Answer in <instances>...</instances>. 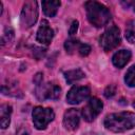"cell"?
<instances>
[{
    "label": "cell",
    "instance_id": "obj_21",
    "mask_svg": "<svg viewBox=\"0 0 135 135\" xmlns=\"http://www.w3.org/2000/svg\"><path fill=\"white\" fill-rule=\"evenodd\" d=\"M115 94H116V86H115L114 84L108 85V86L105 88V90H104V93H103V95H104L107 98H112Z\"/></svg>",
    "mask_w": 135,
    "mask_h": 135
},
{
    "label": "cell",
    "instance_id": "obj_5",
    "mask_svg": "<svg viewBox=\"0 0 135 135\" xmlns=\"http://www.w3.org/2000/svg\"><path fill=\"white\" fill-rule=\"evenodd\" d=\"M38 18V6L36 1H26L22 7L20 21L23 28L33 26Z\"/></svg>",
    "mask_w": 135,
    "mask_h": 135
},
{
    "label": "cell",
    "instance_id": "obj_29",
    "mask_svg": "<svg viewBox=\"0 0 135 135\" xmlns=\"http://www.w3.org/2000/svg\"><path fill=\"white\" fill-rule=\"evenodd\" d=\"M134 135H135V134H134Z\"/></svg>",
    "mask_w": 135,
    "mask_h": 135
},
{
    "label": "cell",
    "instance_id": "obj_3",
    "mask_svg": "<svg viewBox=\"0 0 135 135\" xmlns=\"http://www.w3.org/2000/svg\"><path fill=\"white\" fill-rule=\"evenodd\" d=\"M120 31L116 25L108 27L100 37V45L105 52L117 47L120 44Z\"/></svg>",
    "mask_w": 135,
    "mask_h": 135
},
{
    "label": "cell",
    "instance_id": "obj_13",
    "mask_svg": "<svg viewBox=\"0 0 135 135\" xmlns=\"http://www.w3.org/2000/svg\"><path fill=\"white\" fill-rule=\"evenodd\" d=\"M12 107L9 104H1L0 107V126L2 129H6L11 122Z\"/></svg>",
    "mask_w": 135,
    "mask_h": 135
},
{
    "label": "cell",
    "instance_id": "obj_26",
    "mask_svg": "<svg viewBox=\"0 0 135 135\" xmlns=\"http://www.w3.org/2000/svg\"><path fill=\"white\" fill-rule=\"evenodd\" d=\"M127 5H131V6L133 7L134 12H135V1H132V2H128V3H127Z\"/></svg>",
    "mask_w": 135,
    "mask_h": 135
},
{
    "label": "cell",
    "instance_id": "obj_22",
    "mask_svg": "<svg viewBox=\"0 0 135 135\" xmlns=\"http://www.w3.org/2000/svg\"><path fill=\"white\" fill-rule=\"evenodd\" d=\"M45 52H46L45 49H42V47H34L33 55L35 56V58H37L39 60V59H41L45 55Z\"/></svg>",
    "mask_w": 135,
    "mask_h": 135
},
{
    "label": "cell",
    "instance_id": "obj_15",
    "mask_svg": "<svg viewBox=\"0 0 135 135\" xmlns=\"http://www.w3.org/2000/svg\"><path fill=\"white\" fill-rule=\"evenodd\" d=\"M79 45H80V41L77 39H69L64 42V49L69 54H73L75 51L78 52Z\"/></svg>",
    "mask_w": 135,
    "mask_h": 135
},
{
    "label": "cell",
    "instance_id": "obj_11",
    "mask_svg": "<svg viewBox=\"0 0 135 135\" xmlns=\"http://www.w3.org/2000/svg\"><path fill=\"white\" fill-rule=\"evenodd\" d=\"M131 56H132V54H131V52L129 50H120V51L116 52L113 55L112 62L116 68L121 69L130 61Z\"/></svg>",
    "mask_w": 135,
    "mask_h": 135
},
{
    "label": "cell",
    "instance_id": "obj_4",
    "mask_svg": "<svg viewBox=\"0 0 135 135\" xmlns=\"http://www.w3.org/2000/svg\"><path fill=\"white\" fill-rule=\"evenodd\" d=\"M32 116L35 128L38 130H44L47 127V124L51 121H53L55 117V113L51 108L36 107L33 110Z\"/></svg>",
    "mask_w": 135,
    "mask_h": 135
},
{
    "label": "cell",
    "instance_id": "obj_8",
    "mask_svg": "<svg viewBox=\"0 0 135 135\" xmlns=\"http://www.w3.org/2000/svg\"><path fill=\"white\" fill-rule=\"evenodd\" d=\"M90 96V88L82 85L73 86L66 94V101L71 104H78Z\"/></svg>",
    "mask_w": 135,
    "mask_h": 135
},
{
    "label": "cell",
    "instance_id": "obj_25",
    "mask_svg": "<svg viewBox=\"0 0 135 135\" xmlns=\"http://www.w3.org/2000/svg\"><path fill=\"white\" fill-rule=\"evenodd\" d=\"M21 130H22V132H21L20 130L18 131V135H30V133H28V131H27L26 129L21 128Z\"/></svg>",
    "mask_w": 135,
    "mask_h": 135
},
{
    "label": "cell",
    "instance_id": "obj_14",
    "mask_svg": "<svg viewBox=\"0 0 135 135\" xmlns=\"http://www.w3.org/2000/svg\"><path fill=\"white\" fill-rule=\"evenodd\" d=\"M83 77H84V73L80 69L70 70L68 72H64V78H65L66 82L70 83V84H72L75 81H78V80L82 79Z\"/></svg>",
    "mask_w": 135,
    "mask_h": 135
},
{
    "label": "cell",
    "instance_id": "obj_2",
    "mask_svg": "<svg viewBox=\"0 0 135 135\" xmlns=\"http://www.w3.org/2000/svg\"><path fill=\"white\" fill-rule=\"evenodd\" d=\"M84 7L88 20L96 27L104 26L111 19V13L109 8L97 1H86L84 3Z\"/></svg>",
    "mask_w": 135,
    "mask_h": 135
},
{
    "label": "cell",
    "instance_id": "obj_10",
    "mask_svg": "<svg viewBox=\"0 0 135 135\" xmlns=\"http://www.w3.org/2000/svg\"><path fill=\"white\" fill-rule=\"evenodd\" d=\"M80 122V114L77 109H69L63 115V127L66 130H76Z\"/></svg>",
    "mask_w": 135,
    "mask_h": 135
},
{
    "label": "cell",
    "instance_id": "obj_16",
    "mask_svg": "<svg viewBox=\"0 0 135 135\" xmlns=\"http://www.w3.org/2000/svg\"><path fill=\"white\" fill-rule=\"evenodd\" d=\"M124 82L127 83V85L134 88L135 86V64H133L126 73L124 76Z\"/></svg>",
    "mask_w": 135,
    "mask_h": 135
},
{
    "label": "cell",
    "instance_id": "obj_20",
    "mask_svg": "<svg viewBox=\"0 0 135 135\" xmlns=\"http://www.w3.org/2000/svg\"><path fill=\"white\" fill-rule=\"evenodd\" d=\"M90 52H91V46L89 45V44H85V43H80V45H79V47H78V53H79V55H81V56H88L89 54H90Z\"/></svg>",
    "mask_w": 135,
    "mask_h": 135
},
{
    "label": "cell",
    "instance_id": "obj_28",
    "mask_svg": "<svg viewBox=\"0 0 135 135\" xmlns=\"http://www.w3.org/2000/svg\"><path fill=\"white\" fill-rule=\"evenodd\" d=\"M133 108H134V109H135V101H134V102H133Z\"/></svg>",
    "mask_w": 135,
    "mask_h": 135
},
{
    "label": "cell",
    "instance_id": "obj_18",
    "mask_svg": "<svg viewBox=\"0 0 135 135\" xmlns=\"http://www.w3.org/2000/svg\"><path fill=\"white\" fill-rule=\"evenodd\" d=\"M1 90H2V93L5 94V95H12L14 97H21L22 96L21 91L16 85H14V86H12V85H7V86L2 85Z\"/></svg>",
    "mask_w": 135,
    "mask_h": 135
},
{
    "label": "cell",
    "instance_id": "obj_23",
    "mask_svg": "<svg viewBox=\"0 0 135 135\" xmlns=\"http://www.w3.org/2000/svg\"><path fill=\"white\" fill-rule=\"evenodd\" d=\"M78 24H79V22H78L77 20H74V21L72 22L71 27H70V30H69V34H70L71 36H73L74 34H76V32H77V30H78Z\"/></svg>",
    "mask_w": 135,
    "mask_h": 135
},
{
    "label": "cell",
    "instance_id": "obj_9",
    "mask_svg": "<svg viewBox=\"0 0 135 135\" xmlns=\"http://www.w3.org/2000/svg\"><path fill=\"white\" fill-rule=\"evenodd\" d=\"M54 37V31L53 28L49 25V22L46 20H42L41 24L37 31V35H36V39L38 42H40L41 44H50L52 39Z\"/></svg>",
    "mask_w": 135,
    "mask_h": 135
},
{
    "label": "cell",
    "instance_id": "obj_1",
    "mask_svg": "<svg viewBox=\"0 0 135 135\" xmlns=\"http://www.w3.org/2000/svg\"><path fill=\"white\" fill-rule=\"evenodd\" d=\"M103 124L105 129L111 132H126L135 127V113L120 112L110 114L104 118Z\"/></svg>",
    "mask_w": 135,
    "mask_h": 135
},
{
    "label": "cell",
    "instance_id": "obj_19",
    "mask_svg": "<svg viewBox=\"0 0 135 135\" xmlns=\"http://www.w3.org/2000/svg\"><path fill=\"white\" fill-rule=\"evenodd\" d=\"M13 37H14V32H13V30L12 28H5L4 30V33H3V35H2V38H1V41H2V45H4V43H6V42H11L12 41V39H13Z\"/></svg>",
    "mask_w": 135,
    "mask_h": 135
},
{
    "label": "cell",
    "instance_id": "obj_24",
    "mask_svg": "<svg viewBox=\"0 0 135 135\" xmlns=\"http://www.w3.org/2000/svg\"><path fill=\"white\" fill-rule=\"evenodd\" d=\"M42 79H43V77H42V74L41 73H37L35 76H34V79H33V81H34V83L38 86V85H40V84H42Z\"/></svg>",
    "mask_w": 135,
    "mask_h": 135
},
{
    "label": "cell",
    "instance_id": "obj_17",
    "mask_svg": "<svg viewBox=\"0 0 135 135\" xmlns=\"http://www.w3.org/2000/svg\"><path fill=\"white\" fill-rule=\"evenodd\" d=\"M126 39L130 43H135V21H132L128 24L126 28Z\"/></svg>",
    "mask_w": 135,
    "mask_h": 135
},
{
    "label": "cell",
    "instance_id": "obj_7",
    "mask_svg": "<svg viewBox=\"0 0 135 135\" xmlns=\"http://www.w3.org/2000/svg\"><path fill=\"white\" fill-rule=\"evenodd\" d=\"M102 108H103V103L101 102V100L96 97H93L88 101V103L82 109L81 111L82 117L84 118L85 121L91 122L100 114Z\"/></svg>",
    "mask_w": 135,
    "mask_h": 135
},
{
    "label": "cell",
    "instance_id": "obj_6",
    "mask_svg": "<svg viewBox=\"0 0 135 135\" xmlns=\"http://www.w3.org/2000/svg\"><path fill=\"white\" fill-rule=\"evenodd\" d=\"M35 94L39 100H45V99L56 100L61 95V88L55 83L47 82L45 84L38 85L35 91Z\"/></svg>",
    "mask_w": 135,
    "mask_h": 135
},
{
    "label": "cell",
    "instance_id": "obj_27",
    "mask_svg": "<svg viewBox=\"0 0 135 135\" xmlns=\"http://www.w3.org/2000/svg\"><path fill=\"white\" fill-rule=\"evenodd\" d=\"M84 135H99V134H97V133H86Z\"/></svg>",
    "mask_w": 135,
    "mask_h": 135
},
{
    "label": "cell",
    "instance_id": "obj_12",
    "mask_svg": "<svg viewBox=\"0 0 135 135\" xmlns=\"http://www.w3.org/2000/svg\"><path fill=\"white\" fill-rule=\"evenodd\" d=\"M60 1L57 0H44L41 2L43 13L47 17H54L57 14V11L60 6Z\"/></svg>",
    "mask_w": 135,
    "mask_h": 135
}]
</instances>
